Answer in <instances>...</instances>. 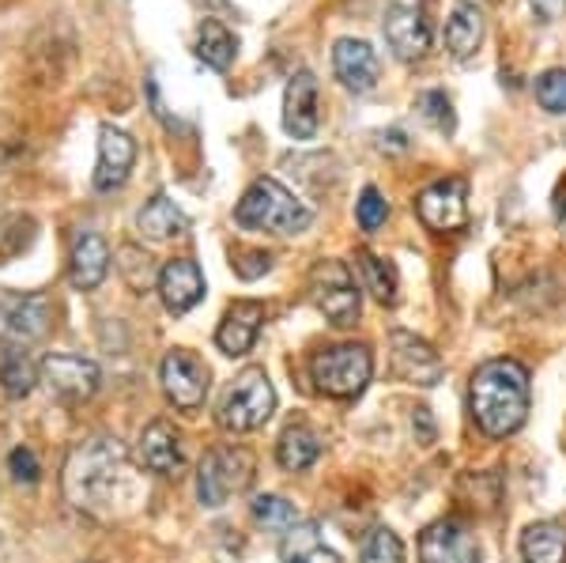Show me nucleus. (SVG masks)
<instances>
[{"label": "nucleus", "mask_w": 566, "mask_h": 563, "mask_svg": "<svg viewBox=\"0 0 566 563\" xmlns=\"http://www.w3.org/2000/svg\"><path fill=\"white\" fill-rule=\"evenodd\" d=\"M133 492V473L125 447L117 439H91L72 450L65 466V496L87 514H109Z\"/></svg>", "instance_id": "1"}, {"label": "nucleus", "mask_w": 566, "mask_h": 563, "mask_svg": "<svg viewBox=\"0 0 566 563\" xmlns=\"http://www.w3.org/2000/svg\"><path fill=\"white\" fill-rule=\"evenodd\" d=\"M469 413L491 439H506L528 416V371L517 359H488L469 383Z\"/></svg>", "instance_id": "2"}, {"label": "nucleus", "mask_w": 566, "mask_h": 563, "mask_svg": "<svg viewBox=\"0 0 566 563\" xmlns=\"http://www.w3.org/2000/svg\"><path fill=\"white\" fill-rule=\"evenodd\" d=\"M234 220H239V227H250V231L303 234L314 223V212L291 189H283L276 178H258L242 194L239 208H234Z\"/></svg>", "instance_id": "3"}, {"label": "nucleus", "mask_w": 566, "mask_h": 563, "mask_svg": "<svg viewBox=\"0 0 566 563\" xmlns=\"http://www.w3.org/2000/svg\"><path fill=\"white\" fill-rule=\"evenodd\" d=\"M374 375V356L367 344H333L310 356V378L325 397H359L370 386Z\"/></svg>", "instance_id": "4"}, {"label": "nucleus", "mask_w": 566, "mask_h": 563, "mask_svg": "<svg viewBox=\"0 0 566 563\" xmlns=\"http://www.w3.org/2000/svg\"><path fill=\"white\" fill-rule=\"evenodd\" d=\"M272 413H276V389H272L264 367H250V371H242V375L234 378L231 389H227L216 420H219V428H223V431L245 435V431L264 428Z\"/></svg>", "instance_id": "5"}, {"label": "nucleus", "mask_w": 566, "mask_h": 563, "mask_svg": "<svg viewBox=\"0 0 566 563\" xmlns=\"http://www.w3.org/2000/svg\"><path fill=\"white\" fill-rule=\"evenodd\" d=\"M258 473V458L245 447H212L200 458L197 496L205 507H223L231 496L245 492Z\"/></svg>", "instance_id": "6"}, {"label": "nucleus", "mask_w": 566, "mask_h": 563, "mask_svg": "<svg viewBox=\"0 0 566 563\" xmlns=\"http://www.w3.org/2000/svg\"><path fill=\"white\" fill-rule=\"evenodd\" d=\"M310 303L333 325H355V317L363 311V299L344 261L325 258L310 269Z\"/></svg>", "instance_id": "7"}, {"label": "nucleus", "mask_w": 566, "mask_h": 563, "mask_svg": "<svg viewBox=\"0 0 566 563\" xmlns=\"http://www.w3.org/2000/svg\"><path fill=\"white\" fill-rule=\"evenodd\" d=\"M53 303L45 292H0V344H27L45 337Z\"/></svg>", "instance_id": "8"}, {"label": "nucleus", "mask_w": 566, "mask_h": 563, "mask_svg": "<svg viewBox=\"0 0 566 563\" xmlns=\"http://www.w3.org/2000/svg\"><path fill=\"white\" fill-rule=\"evenodd\" d=\"M39 378L61 397V402L80 405L98 394V378L103 375H98L95 359L69 356V352H50V356L39 363Z\"/></svg>", "instance_id": "9"}, {"label": "nucleus", "mask_w": 566, "mask_h": 563, "mask_svg": "<svg viewBox=\"0 0 566 563\" xmlns=\"http://www.w3.org/2000/svg\"><path fill=\"white\" fill-rule=\"evenodd\" d=\"M386 42L400 61H419L431 50V20H427L423 0H397L386 12Z\"/></svg>", "instance_id": "10"}, {"label": "nucleus", "mask_w": 566, "mask_h": 563, "mask_svg": "<svg viewBox=\"0 0 566 563\" xmlns=\"http://www.w3.org/2000/svg\"><path fill=\"white\" fill-rule=\"evenodd\" d=\"M159 383H163V394L170 397V405L181 408V413H197L208 397V367L193 356V352L175 348V352H167V359H163Z\"/></svg>", "instance_id": "11"}, {"label": "nucleus", "mask_w": 566, "mask_h": 563, "mask_svg": "<svg viewBox=\"0 0 566 563\" xmlns=\"http://www.w3.org/2000/svg\"><path fill=\"white\" fill-rule=\"evenodd\" d=\"M419 563H480V544L461 519H438L419 533Z\"/></svg>", "instance_id": "12"}, {"label": "nucleus", "mask_w": 566, "mask_h": 563, "mask_svg": "<svg viewBox=\"0 0 566 563\" xmlns=\"http://www.w3.org/2000/svg\"><path fill=\"white\" fill-rule=\"evenodd\" d=\"M416 212L431 231H461L469 223V186L461 178L434 181L419 194Z\"/></svg>", "instance_id": "13"}, {"label": "nucleus", "mask_w": 566, "mask_h": 563, "mask_svg": "<svg viewBox=\"0 0 566 563\" xmlns=\"http://www.w3.org/2000/svg\"><path fill=\"white\" fill-rule=\"evenodd\" d=\"M333 69H336V80L344 87L355 91V95H367V91L378 87L381 80V61L374 53L370 42L363 39H340L333 45Z\"/></svg>", "instance_id": "14"}, {"label": "nucleus", "mask_w": 566, "mask_h": 563, "mask_svg": "<svg viewBox=\"0 0 566 563\" xmlns=\"http://www.w3.org/2000/svg\"><path fill=\"white\" fill-rule=\"evenodd\" d=\"M136 163V140L129 133L103 125L98 129V167H95V189L109 194V189H122L129 181V170Z\"/></svg>", "instance_id": "15"}, {"label": "nucleus", "mask_w": 566, "mask_h": 563, "mask_svg": "<svg viewBox=\"0 0 566 563\" xmlns=\"http://www.w3.org/2000/svg\"><path fill=\"white\" fill-rule=\"evenodd\" d=\"M317 80L314 72H295L287 91H283V129L295 140H314L317 136Z\"/></svg>", "instance_id": "16"}, {"label": "nucleus", "mask_w": 566, "mask_h": 563, "mask_svg": "<svg viewBox=\"0 0 566 563\" xmlns=\"http://www.w3.org/2000/svg\"><path fill=\"white\" fill-rule=\"evenodd\" d=\"M261 325H264V303H258V299H239V303H231L216 330L219 352H223V356H245V352L258 344Z\"/></svg>", "instance_id": "17"}, {"label": "nucleus", "mask_w": 566, "mask_h": 563, "mask_svg": "<svg viewBox=\"0 0 566 563\" xmlns=\"http://www.w3.org/2000/svg\"><path fill=\"white\" fill-rule=\"evenodd\" d=\"M392 371L412 386H434L442 378V359L427 341H419L416 333L397 330L392 333Z\"/></svg>", "instance_id": "18"}, {"label": "nucleus", "mask_w": 566, "mask_h": 563, "mask_svg": "<svg viewBox=\"0 0 566 563\" xmlns=\"http://www.w3.org/2000/svg\"><path fill=\"white\" fill-rule=\"evenodd\" d=\"M159 295L170 314H186L205 299V272L193 258H175L159 272Z\"/></svg>", "instance_id": "19"}, {"label": "nucleus", "mask_w": 566, "mask_h": 563, "mask_svg": "<svg viewBox=\"0 0 566 563\" xmlns=\"http://www.w3.org/2000/svg\"><path fill=\"white\" fill-rule=\"evenodd\" d=\"M136 458H140L144 469L159 477H178L181 473V442L178 431L170 428L167 420H151L148 428L140 431V442H136Z\"/></svg>", "instance_id": "20"}, {"label": "nucleus", "mask_w": 566, "mask_h": 563, "mask_svg": "<svg viewBox=\"0 0 566 563\" xmlns=\"http://www.w3.org/2000/svg\"><path fill=\"white\" fill-rule=\"evenodd\" d=\"M109 272V247L103 234L84 231L76 242H72V258H69V280L80 292H95Z\"/></svg>", "instance_id": "21"}, {"label": "nucleus", "mask_w": 566, "mask_h": 563, "mask_svg": "<svg viewBox=\"0 0 566 563\" xmlns=\"http://www.w3.org/2000/svg\"><path fill=\"white\" fill-rule=\"evenodd\" d=\"M483 34H488V20H483V8L472 4V0H458L446 20V50H450L453 61H469L476 58V50L483 45Z\"/></svg>", "instance_id": "22"}, {"label": "nucleus", "mask_w": 566, "mask_h": 563, "mask_svg": "<svg viewBox=\"0 0 566 563\" xmlns=\"http://www.w3.org/2000/svg\"><path fill=\"white\" fill-rule=\"evenodd\" d=\"M280 560L283 563H340L325 544L317 522H295L287 533H280Z\"/></svg>", "instance_id": "23"}, {"label": "nucleus", "mask_w": 566, "mask_h": 563, "mask_svg": "<svg viewBox=\"0 0 566 563\" xmlns=\"http://www.w3.org/2000/svg\"><path fill=\"white\" fill-rule=\"evenodd\" d=\"M136 227H140V234L163 242V239H175V234H186L189 220L167 194H155L151 201L140 208V216H136Z\"/></svg>", "instance_id": "24"}, {"label": "nucleus", "mask_w": 566, "mask_h": 563, "mask_svg": "<svg viewBox=\"0 0 566 563\" xmlns=\"http://www.w3.org/2000/svg\"><path fill=\"white\" fill-rule=\"evenodd\" d=\"M276 458L287 473H303V469H310L322 458V439H317L314 428H306V424H291L276 442Z\"/></svg>", "instance_id": "25"}, {"label": "nucleus", "mask_w": 566, "mask_h": 563, "mask_svg": "<svg viewBox=\"0 0 566 563\" xmlns=\"http://www.w3.org/2000/svg\"><path fill=\"white\" fill-rule=\"evenodd\" d=\"M0 383H4V394L12 402H23L39 383V367L23 352V344H0Z\"/></svg>", "instance_id": "26"}, {"label": "nucleus", "mask_w": 566, "mask_h": 563, "mask_svg": "<svg viewBox=\"0 0 566 563\" xmlns=\"http://www.w3.org/2000/svg\"><path fill=\"white\" fill-rule=\"evenodd\" d=\"M525 563H566V525L536 522L522 533Z\"/></svg>", "instance_id": "27"}, {"label": "nucleus", "mask_w": 566, "mask_h": 563, "mask_svg": "<svg viewBox=\"0 0 566 563\" xmlns=\"http://www.w3.org/2000/svg\"><path fill=\"white\" fill-rule=\"evenodd\" d=\"M234 53H239V42H234V34L227 31L223 23L216 20H205L197 31V58L205 61L208 69L216 72H227L234 65Z\"/></svg>", "instance_id": "28"}, {"label": "nucleus", "mask_w": 566, "mask_h": 563, "mask_svg": "<svg viewBox=\"0 0 566 563\" xmlns=\"http://www.w3.org/2000/svg\"><path fill=\"white\" fill-rule=\"evenodd\" d=\"M355 265L363 272V288H367L378 303H386V306L397 303L400 280H397V269H392L386 258H378V253H370V250H359L355 253Z\"/></svg>", "instance_id": "29"}, {"label": "nucleus", "mask_w": 566, "mask_h": 563, "mask_svg": "<svg viewBox=\"0 0 566 563\" xmlns=\"http://www.w3.org/2000/svg\"><path fill=\"white\" fill-rule=\"evenodd\" d=\"M253 522L272 533H287L298 522V511L283 496H258L253 499Z\"/></svg>", "instance_id": "30"}, {"label": "nucleus", "mask_w": 566, "mask_h": 563, "mask_svg": "<svg viewBox=\"0 0 566 563\" xmlns=\"http://www.w3.org/2000/svg\"><path fill=\"white\" fill-rule=\"evenodd\" d=\"M359 563H405V541H400L389 525H378V530H370V538L363 541Z\"/></svg>", "instance_id": "31"}, {"label": "nucleus", "mask_w": 566, "mask_h": 563, "mask_svg": "<svg viewBox=\"0 0 566 563\" xmlns=\"http://www.w3.org/2000/svg\"><path fill=\"white\" fill-rule=\"evenodd\" d=\"M536 103L547 114H566V69H547L536 80Z\"/></svg>", "instance_id": "32"}, {"label": "nucleus", "mask_w": 566, "mask_h": 563, "mask_svg": "<svg viewBox=\"0 0 566 563\" xmlns=\"http://www.w3.org/2000/svg\"><path fill=\"white\" fill-rule=\"evenodd\" d=\"M419 111H423V117L438 133L458 129V117H453V106H450V98H446V91H423V95H419Z\"/></svg>", "instance_id": "33"}, {"label": "nucleus", "mask_w": 566, "mask_h": 563, "mask_svg": "<svg viewBox=\"0 0 566 563\" xmlns=\"http://www.w3.org/2000/svg\"><path fill=\"white\" fill-rule=\"evenodd\" d=\"M355 220H359L363 231H378V227L389 220V205H386V197H381L374 186L363 189L359 205H355Z\"/></svg>", "instance_id": "34"}, {"label": "nucleus", "mask_w": 566, "mask_h": 563, "mask_svg": "<svg viewBox=\"0 0 566 563\" xmlns=\"http://www.w3.org/2000/svg\"><path fill=\"white\" fill-rule=\"evenodd\" d=\"M8 469H12V477L20 480V484H39V477H42L39 458H34L27 447H15L12 453H8Z\"/></svg>", "instance_id": "35"}, {"label": "nucleus", "mask_w": 566, "mask_h": 563, "mask_svg": "<svg viewBox=\"0 0 566 563\" xmlns=\"http://www.w3.org/2000/svg\"><path fill=\"white\" fill-rule=\"evenodd\" d=\"M528 4H533L536 20H544V23H555L566 12V0H528Z\"/></svg>", "instance_id": "36"}, {"label": "nucleus", "mask_w": 566, "mask_h": 563, "mask_svg": "<svg viewBox=\"0 0 566 563\" xmlns=\"http://www.w3.org/2000/svg\"><path fill=\"white\" fill-rule=\"evenodd\" d=\"M555 212H559V220L566 223V194L559 189V197H555Z\"/></svg>", "instance_id": "37"}]
</instances>
